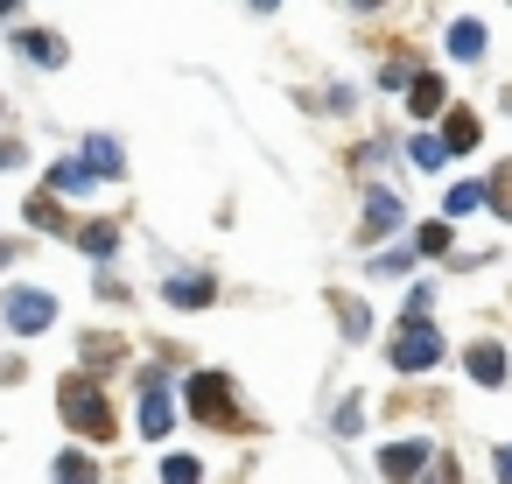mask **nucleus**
<instances>
[{
    "instance_id": "7c9ffc66",
    "label": "nucleus",
    "mask_w": 512,
    "mask_h": 484,
    "mask_svg": "<svg viewBox=\"0 0 512 484\" xmlns=\"http://www.w3.org/2000/svg\"><path fill=\"white\" fill-rule=\"evenodd\" d=\"M358 8H379V0H358Z\"/></svg>"
},
{
    "instance_id": "bb28decb",
    "label": "nucleus",
    "mask_w": 512,
    "mask_h": 484,
    "mask_svg": "<svg viewBox=\"0 0 512 484\" xmlns=\"http://www.w3.org/2000/svg\"><path fill=\"white\" fill-rule=\"evenodd\" d=\"M498 484H512V449H498Z\"/></svg>"
},
{
    "instance_id": "6ab92c4d",
    "label": "nucleus",
    "mask_w": 512,
    "mask_h": 484,
    "mask_svg": "<svg viewBox=\"0 0 512 484\" xmlns=\"http://www.w3.org/2000/svg\"><path fill=\"white\" fill-rule=\"evenodd\" d=\"M29 225H43V232H71V218L57 211V197H36V204H29Z\"/></svg>"
},
{
    "instance_id": "393cba45",
    "label": "nucleus",
    "mask_w": 512,
    "mask_h": 484,
    "mask_svg": "<svg viewBox=\"0 0 512 484\" xmlns=\"http://www.w3.org/2000/svg\"><path fill=\"white\" fill-rule=\"evenodd\" d=\"M421 470H428V477H421V484H456V463H449V456H428V463H421Z\"/></svg>"
},
{
    "instance_id": "6e6552de",
    "label": "nucleus",
    "mask_w": 512,
    "mask_h": 484,
    "mask_svg": "<svg viewBox=\"0 0 512 484\" xmlns=\"http://www.w3.org/2000/svg\"><path fill=\"white\" fill-rule=\"evenodd\" d=\"M393 225H400V197H393V190H372V197H365V246L386 239Z\"/></svg>"
},
{
    "instance_id": "4468645a",
    "label": "nucleus",
    "mask_w": 512,
    "mask_h": 484,
    "mask_svg": "<svg viewBox=\"0 0 512 484\" xmlns=\"http://www.w3.org/2000/svg\"><path fill=\"white\" fill-rule=\"evenodd\" d=\"M57 484H99V463H92L85 449H64V456H57Z\"/></svg>"
},
{
    "instance_id": "cd10ccee",
    "label": "nucleus",
    "mask_w": 512,
    "mask_h": 484,
    "mask_svg": "<svg viewBox=\"0 0 512 484\" xmlns=\"http://www.w3.org/2000/svg\"><path fill=\"white\" fill-rule=\"evenodd\" d=\"M15 8H22V0H0V15H15Z\"/></svg>"
},
{
    "instance_id": "39448f33",
    "label": "nucleus",
    "mask_w": 512,
    "mask_h": 484,
    "mask_svg": "<svg viewBox=\"0 0 512 484\" xmlns=\"http://www.w3.org/2000/svg\"><path fill=\"white\" fill-rule=\"evenodd\" d=\"M428 456H435V449H428V442H386V449H379V470H386V477H393V484H414V477H421V463H428Z\"/></svg>"
},
{
    "instance_id": "20e7f679",
    "label": "nucleus",
    "mask_w": 512,
    "mask_h": 484,
    "mask_svg": "<svg viewBox=\"0 0 512 484\" xmlns=\"http://www.w3.org/2000/svg\"><path fill=\"white\" fill-rule=\"evenodd\" d=\"M183 400H190V414L211 421V428H232V421H239V414H232V379H225V372H197Z\"/></svg>"
},
{
    "instance_id": "2f4dec72",
    "label": "nucleus",
    "mask_w": 512,
    "mask_h": 484,
    "mask_svg": "<svg viewBox=\"0 0 512 484\" xmlns=\"http://www.w3.org/2000/svg\"><path fill=\"white\" fill-rule=\"evenodd\" d=\"M8 253H15V246H0V260H8Z\"/></svg>"
},
{
    "instance_id": "c756f323",
    "label": "nucleus",
    "mask_w": 512,
    "mask_h": 484,
    "mask_svg": "<svg viewBox=\"0 0 512 484\" xmlns=\"http://www.w3.org/2000/svg\"><path fill=\"white\" fill-rule=\"evenodd\" d=\"M505 113H512V85H505Z\"/></svg>"
},
{
    "instance_id": "0eeeda50",
    "label": "nucleus",
    "mask_w": 512,
    "mask_h": 484,
    "mask_svg": "<svg viewBox=\"0 0 512 484\" xmlns=\"http://www.w3.org/2000/svg\"><path fill=\"white\" fill-rule=\"evenodd\" d=\"M169 428H176V407H169L162 379L148 372V379H141V435H169Z\"/></svg>"
},
{
    "instance_id": "9d476101",
    "label": "nucleus",
    "mask_w": 512,
    "mask_h": 484,
    "mask_svg": "<svg viewBox=\"0 0 512 484\" xmlns=\"http://www.w3.org/2000/svg\"><path fill=\"white\" fill-rule=\"evenodd\" d=\"M211 295H218L211 274H176V281H169V302H176V309H204Z\"/></svg>"
},
{
    "instance_id": "dca6fc26",
    "label": "nucleus",
    "mask_w": 512,
    "mask_h": 484,
    "mask_svg": "<svg viewBox=\"0 0 512 484\" xmlns=\"http://www.w3.org/2000/svg\"><path fill=\"white\" fill-rule=\"evenodd\" d=\"M85 162H92V176H120V148H113L106 134H92V141H85Z\"/></svg>"
},
{
    "instance_id": "423d86ee",
    "label": "nucleus",
    "mask_w": 512,
    "mask_h": 484,
    "mask_svg": "<svg viewBox=\"0 0 512 484\" xmlns=\"http://www.w3.org/2000/svg\"><path fill=\"white\" fill-rule=\"evenodd\" d=\"M477 141H484L477 113H470V106H449V113H442V155H470Z\"/></svg>"
},
{
    "instance_id": "c85d7f7f",
    "label": "nucleus",
    "mask_w": 512,
    "mask_h": 484,
    "mask_svg": "<svg viewBox=\"0 0 512 484\" xmlns=\"http://www.w3.org/2000/svg\"><path fill=\"white\" fill-rule=\"evenodd\" d=\"M253 8H260V15H267V8H281V0H253Z\"/></svg>"
},
{
    "instance_id": "ddd939ff",
    "label": "nucleus",
    "mask_w": 512,
    "mask_h": 484,
    "mask_svg": "<svg viewBox=\"0 0 512 484\" xmlns=\"http://www.w3.org/2000/svg\"><path fill=\"white\" fill-rule=\"evenodd\" d=\"M78 246H85L92 260H113V246H120V225H113V218H92V225L78 232Z\"/></svg>"
},
{
    "instance_id": "4be33fe9",
    "label": "nucleus",
    "mask_w": 512,
    "mask_h": 484,
    "mask_svg": "<svg viewBox=\"0 0 512 484\" xmlns=\"http://www.w3.org/2000/svg\"><path fill=\"white\" fill-rule=\"evenodd\" d=\"M484 190H491V197H484V204H498V211H505V218H512V162H505V169H498V176H491V183H484Z\"/></svg>"
},
{
    "instance_id": "f8f14e48",
    "label": "nucleus",
    "mask_w": 512,
    "mask_h": 484,
    "mask_svg": "<svg viewBox=\"0 0 512 484\" xmlns=\"http://www.w3.org/2000/svg\"><path fill=\"white\" fill-rule=\"evenodd\" d=\"M78 190H92V162H57L50 169V197H78Z\"/></svg>"
},
{
    "instance_id": "a211bd4d",
    "label": "nucleus",
    "mask_w": 512,
    "mask_h": 484,
    "mask_svg": "<svg viewBox=\"0 0 512 484\" xmlns=\"http://www.w3.org/2000/svg\"><path fill=\"white\" fill-rule=\"evenodd\" d=\"M477 204H484V183H456V190L442 197V211H449V218H463V211H477Z\"/></svg>"
},
{
    "instance_id": "f3484780",
    "label": "nucleus",
    "mask_w": 512,
    "mask_h": 484,
    "mask_svg": "<svg viewBox=\"0 0 512 484\" xmlns=\"http://www.w3.org/2000/svg\"><path fill=\"white\" fill-rule=\"evenodd\" d=\"M449 50H456V57H484V29H477V22L463 15V22L449 29Z\"/></svg>"
},
{
    "instance_id": "1a4fd4ad",
    "label": "nucleus",
    "mask_w": 512,
    "mask_h": 484,
    "mask_svg": "<svg viewBox=\"0 0 512 484\" xmlns=\"http://www.w3.org/2000/svg\"><path fill=\"white\" fill-rule=\"evenodd\" d=\"M463 365H470V379H477V386H505V351H498V344H470V351H463Z\"/></svg>"
},
{
    "instance_id": "9b49d317",
    "label": "nucleus",
    "mask_w": 512,
    "mask_h": 484,
    "mask_svg": "<svg viewBox=\"0 0 512 484\" xmlns=\"http://www.w3.org/2000/svg\"><path fill=\"white\" fill-rule=\"evenodd\" d=\"M407 113H421V120L442 113V78H435V71H414V85H407Z\"/></svg>"
},
{
    "instance_id": "2eb2a0df",
    "label": "nucleus",
    "mask_w": 512,
    "mask_h": 484,
    "mask_svg": "<svg viewBox=\"0 0 512 484\" xmlns=\"http://www.w3.org/2000/svg\"><path fill=\"white\" fill-rule=\"evenodd\" d=\"M15 43H22V50H29V57H36V64H64V57H71V50H64V43H57V36H43V29H22V36H15Z\"/></svg>"
},
{
    "instance_id": "f257e3e1",
    "label": "nucleus",
    "mask_w": 512,
    "mask_h": 484,
    "mask_svg": "<svg viewBox=\"0 0 512 484\" xmlns=\"http://www.w3.org/2000/svg\"><path fill=\"white\" fill-rule=\"evenodd\" d=\"M57 407H64V421H71L78 435H92V442H113V435H120V421H113V407H106V393H99L92 372H64Z\"/></svg>"
},
{
    "instance_id": "aec40b11",
    "label": "nucleus",
    "mask_w": 512,
    "mask_h": 484,
    "mask_svg": "<svg viewBox=\"0 0 512 484\" xmlns=\"http://www.w3.org/2000/svg\"><path fill=\"white\" fill-rule=\"evenodd\" d=\"M85 358H92V372H106V365H120V337H85Z\"/></svg>"
},
{
    "instance_id": "f03ea898",
    "label": "nucleus",
    "mask_w": 512,
    "mask_h": 484,
    "mask_svg": "<svg viewBox=\"0 0 512 484\" xmlns=\"http://www.w3.org/2000/svg\"><path fill=\"white\" fill-rule=\"evenodd\" d=\"M393 365H400V372H435V365H442V330H435L428 316H400V330H393Z\"/></svg>"
},
{
    "instance_id": "5701e85b",
    "label": "nucleus",
    "mask_w": 512,
    "mask_h": 484,
    "mask_svg": "<svg viewBox=\"0 0 512 484\" xmlns=\"http://www.w3.org/2000/svg\"><path fill=\"white\" fill-rule=\"evenodd\" d=\"M414 253H449V225H421L414 232Z\"/></svg>"
},
{
    "instance_id": "412c9836",
    "label": "nucleus",
    "mask_w": 512,
    "mask_h": 484,
    "mask_svg": "<svg viewBox=\"0 0 512 484\" xmlns=\"http://www.w3.org/2000/svg\"><path fill=\"white\" fill-rule=\"evenodd\" d=\"M197 477H204L197 456H169V463H162V484H197Z\"/></svg>"
},
{
    "instance_id": "b1692460",
    "label": "nucleus",
    "mask_w": 512,
    "mask_h": 484,
    "mask_svg": "<svg viewBox=\"0 0 512 484\" xmlns=\"http://www.w3.org/2000/svg\"><path fill=\"white\" fill-rule=\"evenodd\" d=\"M337 316H344V330H351V337H365V330H372V316H365L358 302H337Z\"/></svg>"
},
{
    "instance_id": "a878e982",
    "label": "nucleus",
    "mask_w": 512,
    "mask_h": 484,
    "mask_svg": "<svg viewBox=\"0 0 512 484\" xmlns=\"http://www.w3.org/2000/svg\"><path fill=\"white\" fill-rule=\"evenodd\" d=\"M22 162V141H0V169H15Z\"/></svg>"
},
{
    "instance_id": "7ed1b4c3",
    "label": "nucleus",
    "mask_w": 512,
    "mask_h": 484,
    "mask_svg": "<svg viewBox=\"0 0 512 484\" xmlns=\"http://www.w3.org/2000/svg\"><path fill=\"white\" fill-rule=\"evenodd\" d=\"M0 316H8V330H22V337H43V330L57 323V295H43V288H8V295H0Z\"/></svg>"
}]
</instances>
